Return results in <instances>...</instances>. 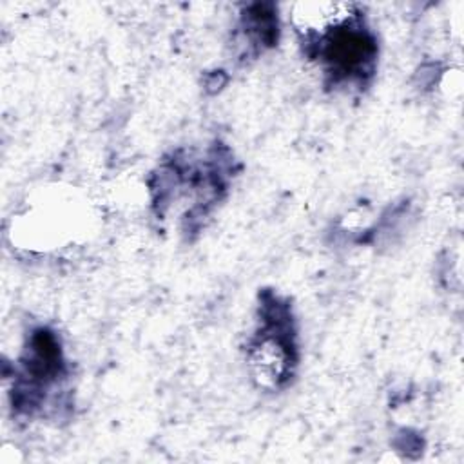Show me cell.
<instances>
[{"mask_svg": "<svg viewBox=\"0 0 464 464\" xmlns=\"http://www.w3.org/2000/svg\"><path fill=\"white\" fill-rule=\"evenodd\" d=\"M288 348V343L277 334H265L250 346L248 364L261 386H277L286 379L292 368V353Z\"/></svg>", "mask_w": 464, "mask_h": 464, "instance_id": "7a4b0ae2", "label": "cell"}, {"mask_svg": "<svg viewBox=\"0 0 464 464\" xmlns=\"http://www.w3.org/2000/svg\"><path fill=\"white\" fill-rule=\"evenodd\" d=\"M353 16V5L346 2L310 0L290 5L292 24L304 33L328 34L343 27Z\"/></svg>", "mask_w": 464, "mask_h": 464, "instance_id": "3957f363", "label": "cell"}, {"mask_svg": "<svg viewBox=\"0 0 464 464\" xmlns=\"http://www.w3.org/2000/svg\"><path fill=\"white\" fill-rule=\"evenodd\" d=\"M373 56V40L357 29H335L324 49L326 62L339 74L362 72L372 63Z\"/></svg>", "mask_w": 464, "mask_h": 464, "instance_id": "6da1fadb", "label": "cell"}]
</instances>
